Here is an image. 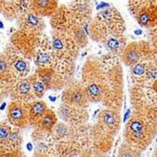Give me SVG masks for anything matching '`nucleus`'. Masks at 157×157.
Instances as JSON below:
<instances>
[{"label": "nucleus", "mask_w": 157, "mask_h": 157, "mask_svg": "<svg viewBox=\"0 0 157 157\" xmlns=\"http://www.w3.org/2000/svg\"><path fill=\"white\" fill-rule=\"evenodd\" d=\"M157 110L133 111L125 123L123 141L144 152L156 137Z\"/></svg>", "instance_id": "obj_1"}, {"label": "nucleus", "mask_w": 157, "mask_h": 157, "mask_svg": "<svg viewBox=\"0 0 157 157\" xmlns=\"http://www.w3.org/2000/svg\"><path fill=\"white\" fill-rule=\"evenodd\" d=\"M105 75V89L101 104L105 108L120 111L123 101V69L120 58L109 53L98 57Z\"/></svg>", "instance_id": "obj_2"}, {"label": "nucleus", "mask_w": 157, "mask_h": 157, "mask_svg": "<svg viewBox=\"0 0 157 157\" xmlns=\"http://www.w3.org/2000/svg\"><path fill=\"white\" fill-rule=\"evenodd\" d=\"M89 125L72 127L58 120L50 132L58 157H74L90 148Z\"/></svg>", "instance_id": "obj_3"}, {"label": "nucleus", "mask_w": 157, "mask_h": 157, "mask_svg": "<svg viewBox=\"0 0 157 157\" xmlns=\"http://www.w3.org/2000/svg\"><path fill=\"white\" fill-rule=\"evenodd\" d=\"M125 21L117 9L109 7L101 10L91 20L87 28L88 36L93 41L100 43L104 38L113 34L124 33Z\"/></svg>", "instance_id": "obj_4"}, {"label": "nucleus", "mask_w": 157, "mask_h": 157, "mask_svg": "<svg viewBox=\"0 0 157 157\" xmlns=\"http://www.w3.org/2000/svg\"><path fill=\"white\" fill-rule=\"evenodd\" d=\"M81 83L90 103H101L105 89V75L99 58L90 56L82 68Z\"/></svg>", "instance_id": "obj_5"}, {"label": "nucleus", "mask_w": 157, "mask_h": 157, "mask_svg": "<svg viewBox=\"0 0 157 157\" xmlns=\"http://www.w3.org/2000/svg\"><path fill=\"white\" fill-rule=\"evenodd\" d=\"M156 82L132 84L130 88V101L134 110H157Z\"/></svg>", "instance_id": "obj_6"}, {"label": "nucleus", "mask_w": 157, "mask_h": 157, "mask_svg": "<svg viewBox=\"0 0 157 157\" xmlns=\"http://www.w3.org/2000/svg\"><path fill=\"white\" fill-rule=\"evenodd\" d=\"M141 60L156 61V47L148 40L132 41L127 43L120 61L127 68H131Z\"/></svg>", "instance_id": "obj_7"}, {"label": "nucleus", "mask_w": 157, "mask_h": 157, "mask_svg": "<svg viewBox=\"0 0 157 157\" xmlns=\"http://www.w3.org/2000/svg\"><path fill=\"white\" fill-rule=\"evenodd\" d=\"M128 6L141 28L148 30L156 28V0H129Z\"/></svg>", "instance_id": "obj_8"}, {"label": "nucleus", "mask_w": 157, "mask_h": 157, "mask_svg": "<svg viewBox=\"0 0 157 157\" xmlns=\"http://www.w3.org/2000/svg\"><path fill=\"white\" fill-rule=\"evenodd\" d=\"M50 40L54 54L57 58L68 62H75L80 49L68 34L54 32Z\"/></svg>", "instance_id": "obj_9"}, {"label": "nucleus", "mask_w": 157, "mask_h": 157, "mask_svg": "<svg viewBox=\"0 0 157 157\" xmlns=\"http://www.w3.org/2000/svg\"><path fill=\"white\" fill-rule=\"evenodd\" d=\"M40 36L41 35L17 29L11 35L10 43L29 61H32Z\"/></svg>", "instance_id": "obj_10"}, {"label": "nucleus", "mask_w": 157, "mask_h": 157, "mask_svg": "<svg viewBox=\"0 0 157 157\" xmlns=\"http://www.w3.org/2000/svg\"><path fill=\"white\" fill-rule=\"evenodd\" d=\"M61 101V103L82 109H87L90 105L80 80H77L75 78H72L62 90Z\"/></svg>", "instance_id": "obj_11"}, {"label": "nucleus", "mask_w": 157, "mask_h": 157, "mask_svg": "<svg viewBox=\"0 0 157 157\" xmlns=\"http://www.w3.org/2000/svg\"><path fill=\"white\" fill-rule=\"evenodd\" d=\"M55 113L60 121L72 127L84 125L89 121L87 109L61 103Z\"/></svg>", "instance_id": "obj_12"}, {"label": "nucleus", "mask_w": 157, "mask_h": 157, "mask_svg": "<svg viewBox=\"0 0 157 157\" xmlns=\"http://www.w3.org/2000/svg\"><path fill=\"white\" fill-rule=\"evenodd\" d=\"M130 80L132 84H145L156 82V61L141 60L130 68Z\"/></svg>", "instance_id": "obj_13"}, {"label": "nucleus", "mask_w": 157, "mask_h": 157, "mask_svg": "<svg viewBox=\"0 0 157 157\" xmlns=\"http://www.w3.org/2000/svg\"><path fill=\"white\" fill-rule=\"evenodd\" d=\"M32 139L35 145L34 157L58 156L54 138L50 133L36 127L32 133Z\"/></svg>", "instance_id": "obj_14"}, {"label": "nucleus", "mask_w": 157, "mask_h": 157, "mask_svg": "<svg viewBox=\"0 0 157 157\" xmlns=\"http://www.w3.org/2000/svg\"><path fill=\"white\" fill-rule=\"evenodd\" d=\"M3 54L7 59L17 79L26 78L30 75L31 61L17 50L10 43L6 46Z\"/></svg>", "instance_id": "obj_15"}, {"label": "nucleus", "mask_w": 157, "mask_h": 157, "mask_svg": "<svg viewBox=\"0 0 157 157\" xmlns=\"http://www.w3.org/2000/svg\"><path fill=\"white\" fill-rule=\"evenodd\" d=\"M54 57L50 37L42 34L32 58L35 65L36 68H51Z\"/></svg>", "instance_id": "obj_16"}, {"label": "nucleus", "mask_w": 157, "mask_h": 157, "mask_svg": "<svg viewBox=\"0 0 157 157\" xmlns=\"http://www.w3.org/2000/svg\"><path fill=\"white\" fill-rule=\"evenodd\" d=\"M95 123L100 126L106 132L116 137L121 128L122 117L120 111L105 108L98 114Z\"/></svg>", "instance_id": "obj_17"}, {"label": "nucleus", "mask_w": 157, "mask_h": 157, "mask_svg": "<svg viewBox=\"0 0 157 157\" xmlns=\"http://www.w3.org/2000/svg\"><path fill=\"white\" fill-rule=\"evenodd\" d=\"M115 137L106 132L97 123L89 125V141L90 148L100 152H108L113 146Z\"/></svg>", "instance_id": "obj_18"}, {"label": "nucleus", "mask_w": 157, "mask_h": 157, "mask_svg": "<svg viewBox=\"0 0 157 157\" xmlns=\"http://www.w3.org/2000/svg\"><path fill=\"white\" fill-rule=\"evenodd\" d=\"M35 73L41 79L47 91L62 90L70 82L51 68H36Z\"/></svg>", "instance_id": "obj_19"}, {"label": "nucleus", "mask_w": 157, "mask_h": 157, "mask_svg": "<svg viewBox=\"0 0 157 157\" xmlns=\"http://www.w3.org/2000/svg\"><path fill=\"white\" fill-rule=\"evenodd\" d=\"M17 21L19 28L18 29L34 34L42 35L46 28L43 17L38 14L32 7L21 15Z\"/></svg>", "instance_id": "obj_20"}, {"label": "nucleus", "mask_w": 157, "mask_h": 157, "mask_svg": "<svg viewBox=\"0 0 157 157\" xmlns=\"http://www.w3.org/2000/svg\"><path fill=\"white\" fill-rule=\"evenodd\" d=\"M67 7L75 24L82 27L89 25L92 20V4L90 0H74Z\"/></svg>", "instance_id": "obj_21"}, {"label": "nucleus", "mask_w": 157, "mask_h": 157, "mask_svg": "<svg viewBox=\"0 0 157 157\" xmlns=\"http://www.w3.org/2000/svg\"><path fill=\"white\" fill-rule=\"evenodd\" d=\"M6 120L14 127L20 129L29 126V104L11 101L7 107Z\"/></svg>", "instance_id": "obj_22"}, {"label": "nucleus", "mask_w": 157, "mask_h": 157, "mask_svg": "<svg viewBox=\"0 0 157 157\" xmlns=\"http://www.w3.org/2000/svg\"><path fill=\"white\" fill-rule=\"evenodd\" d=\"M50 23L54 32L68 33L73 25H76L71 17L67 6L61 5L57 7L50 17Z\"/></svg>", "instance_id": "obj_23"}, {"label": "nucleus", "mask_w": 157, "mask_h": 157, "mask_svg": "<svg viewBox=\"0 0 157 157\" xmlns=\"http://www.w3.org/2000/svg\"><path fill=\"white\" fill-rule=\"evenodd\" d=\"M10 96L11 98V101L27 104L38 100L32 92L28 77L17 79L13 83L10 87Z\"/></svg>", "instance_id": "obj_24"}, {"label": "nucleus", "mask_w": 157, "mask_h": 157, "mask_svg": "<svg viewBox=\"0 0 157 157\" xmlns=\"http://www.w3.org/2000/svg\"><path fill=\"white\" fill-rule=\"evenodd\" d=\"M31 8V0H0V13L7 19H17Z\"/></svg>", "instance_id": "obj_25"}, {"label": "nucleus", "mask_w": 157, "mask_h": 157, "mask_svg": "<svg viewBox=\"0 0 157 157\" xmlns=\"http://www.w3.org/2000/svg\"><path fill=\"white\" fill-rule=\"evenodd\" d=\"M99 43L106 50L105 53L113 54L120 58L127 47V38L124 33L113 34L104 38Z\"/></svg>", "instance_id": "obj_26"}, {"label": "nucleus", "mask_w": 157, "mask_h": 157, "mask_svg": "<svg viewBox=\"0 0 157 157\" xmlns=\"http://www.w3.org/2000/svg\"><path fill=\"white\" fill-rule=\"evenodd\" d=\"M48 109L47 104L43 100H36L29 103V126L38 127L39 122Z\"/></svg>", "instance_id": "obj_27"}, {"label": "nucleus", "mask_w": 157, "mask_h": 157, "mask_svg": "<svg viewBox=\"0 0 157 157\" xmlns=\"http://www.w3.org/2000/svg\"><path fill=\"white\" fill-rule=\"evenodd\" d=\"M23 143V135L21 129L13 126L8 137L4 141L0 142V149L6 151H17L21 150Z\"/></svg>", "instance_id": "obj_28"}, {"label": "nucleus", "mask_w": 157, "mask_h": 157, "mask_svg": "<svg viewBox=\"0 0 157 157\" xmlns=\"http://www.w3.org/2000/svg\"><path fill=\"white\" fill-rule=\"evenodd\" d=\"M31 7L41 17H51L58 7L57 0H31Z\"/></svg>", "instance_id": "obj_29"}, {"label": "nucleus", "mask_w": 157, "mask_h": 157, "mask_svg": "<svg viewBox=\"0 0 157 157\" xmlns=\"http://www.w3.org/2000/svg\"><path fill=\"white\" fill-rule=\"evenodd\" d=\"M17 80L3 53L0 54V82L10 87Z\"/></svg>", "instance_id": "obj_30"}, {"label": "nucleus", "mask_w": 157, "mask_h": 157, "mask_svg": "<svg viewBox=\"0 0 157 157\" xmlns=\"http://www.w3.org/2000/svg\"><path fill=\"white\" fill-rule=\"evenodd\" d=\"M66 34L71 38L79 49H83L87 47L89 43V36L85 29L80 25H73Z\"/></svg>", "instance_id": "obj_31"}, {"label": "nucleus", "mask_w": 157, "mask_h": 157, "mask_svg": "<svg viewBox=\"0 0 157 157\" xmlns=\"http://www.w3.org/2000/svg\"><path fill=\"white\" fill-rule=\"evenodd\" d=\"M58 120H59L55 111L48 108L44 116L42 118V120L39 122L38 127L41 129L42 130H43V131L50 133L57 123Z\"/></svg>", "instance_id": "obj_32"}, {"label": "nucleus", "mask_w": 157, "mask_h": 157, "mask_svg": "<svg viewBox=\"0 0 157 157\" xmlns=\"http://www.w3.org/2000/svg\"><path fill=\"white\" fill-rule=\"evenodd\" d=\"M28 79L30 82L31 87H32V92L34 94L35 97L37 98L38 100H41L47 91L43 82H42L41 79L38 77V75L35 72L30 74L28 76Z\"/></svg>", "instance_id": "obj_33"}, {"label": "nucleus", "mask_w": 157, "mask_h": 157, "mask_svg": "<svg viewBox=\"0 0 157 157\" xmlns=\"http://www.w3.org/2000/svg\"><path fill=\"white\" fill-rule=\"evenodd\" d=\"M142 152L126 142H122L118 148L117 157H141Z\"/></svg>", "instance_id": "obj_34"}, {"label": "nucleus", "mask_w": 157, "mask_h": 157, "mask_svg": "<svg viewBox=\"0 0 157 157\" xmlns=\"http://www.w3.org/2000/svg\"><path fill=\"white\" fill-rule=\"evenodd\" d=\"M13 127V126L7 120H2L0 123V142H2L8 137Z\"/></svg>", "instance_id": "obj_35"}, {"label": "nucleus", "mask_w": 157, "mask_h": 157, "mask_svg": "<svg viewBox=\"0 0 157 157\" xmlns=\"http://www.w3.org/2000/svg\"><path fill=\"white\" fill-rule=\"evenodd\" d=\"M23 154L21 150L6 151V150L0 149V157H24Z\"/></svg>", "instance_id": "obj_36"}, {"label": "nucleus", "mask_w": 157, "mask_h": 157, "mask_svg": "<svg viewBox=\"0 0 157 157\" xmlns=\"http://www.w3.org/2000/svg\"><path fill=\"white\" fill-rule=\"evenodd\" d=\"M61 99V96L58 94L57 91H52V93L49 94L47 96V100L50 104H56Z\"/></svg>", "instance_id": "obj_37"}, {"label": "nucleus", "mask_w": 157, "mask_h": 157, "mask_svg": "<svg viewBox=\"0 0 157 157\" xmlns=\"http://www.w3.org/2000/svg\"><path fill=\"white\" fill-rule=\"evenodd\" d=\"M134 33H135V35H137V36H140V35L142 34V31H141V29H137V30H135Z\"/></svg>", "instance_id": "obj_38"}, {"label": "nucleus", "mask_w": 157, "mask_h": 157, "mask_svg": "<svg viewBox=\"0 0 157 157\" xmlns=\"http://www.w3.org/2000/svg\"><path fill=\"white\" fill-rule=\"evenodd\" d=\"M3 28H4L3 24H2V21H0V29H3Z\"/></svg>", "instance_id": "obj_39"}, {"label": "nucleus", "mask_w": 157, "mask_h": 157, "mask_svg": "<svg viewBox=\"0 0 157 157\" xmlns=\"http://www.w3.org/2000/svg\"><path fill=\"white\" fill-rule=\"evenodd\" d=\"M55 157H58V156H55Z\"/></svg>", "instance_id": "obj_40"}]
</instances>
